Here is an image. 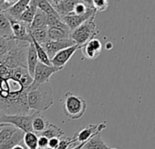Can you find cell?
Segmentation results:
<instances>
[{
  "instance_id": "1",
  "label": "cell",
  "mask_w": 155,
  "mask_h": 149,
  "mask_svg": "<svg viewBox=\"0 0 155 149\" xmlns=\"http://www.w3.org/2000/svg\"><path fill=\"white\" fill-rule=\"evenodd\" d=\"M26 101L28 108L31 112L39 113L47 110L54 104V96L51 84L45 83L38 87L27 90Z\"/></svg>"
},
{
  "instance_id": "2",
  "label": "cell",
  "mask_w": 155,
  "mask_h": 149,
  "mask_svg": "<svg viewBox=\"0 0 155 149\" xmlns=\"http://www.w3.org/2000/svg\"><path fill=\"white\" fill-rule=\"evenodd\" d=\"M63 108L64 115L69 120H77L84 115L87 105L83 97L75 96L71 92H66Z\"/></svg>"
},
{
  "instance_id": "3",
  "label": "cell",
  "mask_w": 155,
  "mask_h": 149,
  "mask_svg": "<svg viewBox=\"0 0 155 149\" xmlns=\"http://www.w3.org/2000/svg\"><path fill=\"white\" fill-rule=\"evenodd\" d=\"M94 17H91L71 32V39L80 47L91 39L95 38V36L99 33L97 25L94 23Z\"/></svg>"
},
{
  "instance_id": "4",
  "label": "cell",
  "mask_w": 155,
  "mask_h": 149,
  "mask_svg": "<svg viewBox=\"0 0 155 149\" xmlns=\"http://www.w3.org/2000/svg\"><path fill=\"white\" fill-rule=\"evenodd\" d=\"M35 113L29 115H0V123L12 125L14 127L21 130L24 133L33 132L32 130V122L35 117Z\"/></svg>"
},
{
  "instance_id": "5",
  "label": "cell",
  "mask_w": 155,
  "mask_h": 149,
  "mask_svg": "<svg viewBox=\"0 0 155 149\" xmlns=\"http://www.w3.org/2000/svg\"><path fill=\"white\" fill-rule=\"evenodd\" d=\"M60 68L54 67L53 66H46L40 62L35 66L34 76H33V82L29 88L27 90H32L36 87H38L40 85H43L45 83H48L50 80V77L55 74L56 72L60 71Z\"/></svg>"
},
{
  "instance_id": "6",
  "label": "cell",
  "mask_w": 155,
  "mask_h": 149,
  "mask_svg": "<svg viewBox=\"0 0 155 149\" xmlns=\"http://www.w3.org/2000/svg\"><path fill=\"white\" fill-rule=\"evenodd\" d=\"M96 11L94 9L93 5L88 9V11L81 15H67L65 16L61 17L62 20L64 22V24L68 26V28L70 29V31H74L75 28H77L78 26H80L83 23H84L85 21H87L88 19H90L93 16H95Z\"/></svg>"
},
{
  "instance_id": "7",
  "label": "cell",
  "mask_w": 155,
  "mask_h": 149,
  "mask_svg": "<svg viewBox=\"0 0 155 149\" xmlns=\"http://www.w3.org/2000/svg\"><path fill=\"white\" fill-rule=\"evenodd\" d=\"M105 128H106V122L100 123L98 125H93V124L88 125L86 127L80 130L76 135H74V139L76 142H79L80 144L87 142L90 138H92L97 134H100Z\"/></svg>"
},
{
  "instance_id": "8",
  "label": "cell",
  "mask_w": 155,
  "mask_h": 149,
  "mask_svg": "<svg viewBox=\"0 0 155 149\" xmlns=\"http://www.w3.org/2000/svg\"><path fill=\"white\" fill-rule=\"evenodd\" d=\"M80 49V46L77 45H74L73 46H70L68 48L63 49L59 51L57 54H55L51 59V65L54 67L60 68L61 70L64 68V66L66 65V63L71 59V57L74 56V54Z\"/></svg>"
},
{
  "instance_id": "9",
  "label": "cell",
  "mask_w": 155,
  "mask_h": 149,
  "mask_svg": "<svg viewBox=\"0 0 155 149\" xmlns=\"http://www.w3.org/2000/svg\"><path fill=\"white\" fill-rule=\"evenodd\" d=\"M74 45H76V44L70 38V39L58 40V41H48L45 44L41 45V46L45 50L49 59H51L59 51L65 49V48H68L70 46H73Z\"/></svg>"
},
{
  "instance_id": "10",
  "label": "cell",
  "mask_w": 155,
  "mask_h": 149,
  "mask_svg": "<svg viewBox=\"0 0 155 149\" xmlns=\"http://www.w3.org/2000/svg\"><path fill=\"white\" fill-rule=\"evenodd\" d=\"M80 49L82 50V54L85 58L94 60L100 56L103 49V46L99 39L94 38L88 41L84 46H82Z\"/></svg>"
},
{
  "instance_id": "11",
  "label": "cell",
  "mask_w": 155,
  "mask_h": 149,
  "mask_svg": "<svg viewBox=\"0 0 155 149\" xmlns=\"http://www.w3.org/2000/svg\"><path fill=\"white\" fill-rule=\"evenodd\" d=\"M76 1L75 0H69V1L68 0H54V1H49V3L54 7L55 12L61 17H63V16L67 15L73 11Z\"/></svg>"
},
{
  "instance_id": "12",
  "label": "cell",
  "mask_w": 155,
  "mask_h": 149,
  "mask_svg": "<svg viewBox=\"0 0 155 149\" xmlns=\"http://www.w3.org/2000/svg\"><path fill=\"white\" fill-rule=\"evenodd\" d=\"M38 57L35 49V46L33 45V43L31 42L28 45L27 47V53H26V69L28 74L30 75V76L33 78L34 76V73H35V69L36 65L38 64Z\"/></svg>"
},
{
  "instance_id": "13",
  "label": "cell",
  "mask_w": 155,
  "mask_h": 149,
  "mask_svg": "<svg viewBox=\"0 0 155 149\" xmlns=\"http://www.w3.org/2000/svg\"><path fill=\"white\" fill-rule=\"evenodd\" d=\"M29 2H30V0H18L15 2V4L13 6H11L7 11H5L4 13L7 17L18 20L20 15H22V13L26 9Z\"/></svg>"
},
{
  "instance_id": "14",
  "label": "cell",
  "mask_w": 155,
  "mask_h": 149,
  "mask_svg": "<svg viewBox=\"0 0 155 149\" xmlns=\"http://www.w3.org/2000/svg\"><path fill=\"white\" fill-rule=\"evenodd\" d=\"M48 41H58L71 38V31L56 27H47Z\"/></svg>"
},
{
  "instance_id": "15",
  "label": "cell",
  "mask_w": 155,
  "mask_h": 149,
  "mask_svg": "<svg viewBox=\"0 0 155 149\" xmlns=\"http://www.w3.org/2000/svg\"><path fill=\"white\" fill-rule=\"evenodd\" d=\"M36 10H37V5H36V1L35 0H32L29 2L26 9L22 13V15H20L19 17V21L21 22H24L25 24H28L30 25L34 19V16L36 13Z\"/></svg>"
},
{
  "instance_id": "16",
  "label": "cell",
  "mask_w": 155,
  "mask_h": 149,
  "mask_svg": "<svg viewBox=\"0 0 155 149\" xmlns=\"http://www.w3.org/2000/svg\"><path fill=\"white\" fill-rule=\"evenodd\" d=\"M49 121H47L41 114L39 113H35V117L33 119L32 122V130L33 133H35V135H38L40 133H42L43 131H45L46 129V127L49 125Z\"/></svg>"
},
{
  "instance_id": "17",
  "label": "cell",
  "mask_w": 155,
  "mask_h": 149,
  "mask_svg": "<svg viewBox=\"0 0 155 149\" xmlns=\"http://www.w3.org/2000/svg\"><path fill=\"white\" fill-rule=\"evenodd\" d=\"M46 27H47L46 26V15L37 8L36 13L34 16V19L29 25V30L31 32L35 29L46 28Z\"/></svg>"
},
{
  "instance_id": "18",
  "label": "cell",
  "mask_w": 155,
  "mask_h": 149,
  "mask_svg": "<svg viewBox=\"0 0 155 149\" xmlns=\"http://www.w3.org/2000/svg\"><path fill=\"white\" fill-rule=\"evenodd\" d=\"M37 137H46L47 139H51L53 137H58V138H61L64 136V132L63 129L59 128L57 126L52 124V123H49L48 127H46V129L45 131H43L42 133L36 135Z\"/></svg>"
},
{
  "instance_id": "19",
  "label": "cell",
  "mask_w": 155,
  "mask_h": 149,
  "mask_svg": "<svg viewBox=\"0 0 155 149\" xmlns=\"http://www.w3.org/2000/svg\"><path fill=\"white\" fill-rule=\"evenodd\" d=\"M111 147H108L104 140L101 137V134H97L92 138H90L85 144L84 145L83 149H110Z\"/></svg>"
},
{
  "instance_id": "20",
  "label": "cell",
  "mask_w": 155,
  "mask_h": 149,
  "mask_svg": "<svg viewBox=\"0 0 155 149\" xmlns=\"http://www.w3.org/2000/svg\"><path fill=\"white\" fill-rule=\"evenodd\" d=\"M0 36L4 38L12 39V30L10 23L5 13L0 12Z\"/></svg>"
},
{
  "instance_id": "21",
  "label": "cell",
  "mask_w": 155,
  "mask_h": 149,
  "mask_svg": "<svg viewBox=\"0 0 155 149\" xmlns=\"http://www.w3.org/2000/svg\"><path fill=\"white\" fill-rule=\"evenodd\" d=\"M32 39V38H31ZM32 43L35 46V52H36V55H37V57H38V61L44 65H46V66H52L51 65V61L45 52V50L43 48V46L41 45H39L37 42H35L34 39H32Z\"/></svg>"
},
{
  "instance_id": "22",
  "label": "cell",
  "mask_w": 155,
  "mask_h": 149,
  "mask_svg": "<svg viewBox=\"0 0 155 149\" xmlns=\"http://www.w3.org/2000/svg\"><path fill=\"white\" fill-rule=\"evenodd\" d=\"M30 36H31V38L34 39L35 42H37L39 45H44L46 42H48L47 27L33 30V31H31Z\"/></svg>"
},
{
  "instance_id": "23",
  "label": "cell",
  "mask_w": 155,
  "mask_h": 149,
  "mask_svg": "<svg viewBox=\"0 0 155 149\" xmlns=\"http://www.w3.org/2000/svg\"><path fill=\"white\" fill-rule=\"evenodd\" d=\"M46 26L70 30L68 26L64 24V22L62 20L61 16H56V15H46Z\"/></svg>"
},
{
  "instance_id": "24",
  "label": "cell",
  "mask_w": 155,
  "mask_h": 149,
  "mask_svg": "<svg viewBox=\"0 0 155 149\" xmlns=\"http://www.w3.org/2000/svg\"><path fill=\"white\" fill-rule=\"evenodd\" d=\"M23 142L26 149H38V137L33 132L25 133Z\"/></svg>"
},
{
  "instance_id": "25",
  "label": "cell",
  "mask_w": 155,
  "mask_h": 149,
  "mask_svg": "<svg viewBox=\"0 0 155 149\" xmlns=\"http://www.w3.org/2000/svg\"><path fill=\"white\" fill-rule=\"evenodd\" d=\"M36 1V5L37 8L39 10H41L42 12H44L46 15H56V16H60L55 10L54 9V7L51 5V4L49 3V1L46 0H35Z\"/></svg>"
},
{
  "instance_id": "26",
  "label": "cell",
  "mask_w": 155,
  "mask_h": 149,
  "mask_svg": "<svg viewBox=\"0 0 155 149\" xmlns=\"http://www.w3.org/2000/svg\"><path fill=\"white\" fill-rule=\"evenodd\" d=\"M94 9L97 11H105L109 6V1L107 0H93L91 1Z\"/></svg>"
},
{
  "instance_id": "27",
  "label": "cell",
  "mask_w": 155,
  "mask_h": 149,
  "mask_svg": "<svg viewBox=\"0 0 155 149\" xmlns=\"http://www.w3.org/2000/svg\"><path fill=\"white\" fill-rule=\"evenodd\" d=\"M17 0H0V12L4 13L13 6Z\"/></svg>"
},
{
  "instance_id": "28",
  "label": "cell",
  "mask_w": 155,
  "mask_h": 149,
  "mask_svg": "<svg viewBox=\"0 0 155 149\" xmlns=\"http://www.w3.org/2000/svg\"><path fill=\"white\" fill-rule=\"evenodd\" d=\"M48 139L45 137H38V149H47Z\"/></svg>"
},
{
  "instance_id": "29",
  "label": "cell",
  "mask_w": 155,
  "mask_h": 149,
  "mask_svg": "<svg viewBox=\"0 0 155 149\" xmlns=\"http://www.w3.org/2000/svg\"><path fill=\"white\" fill-rule=\"evenodd\" d=\"M60 142V138L58 137H53L51 139H48V147L47 149H55Z\"/></svg>"
},
{
  "instance_id": "30",
  "label": "cell",
  "mask_w": 155,
  "mask_h": 149,
  "mask_svg": "<svg viewBox=\"0 0 155 149\" xmlns=\"http://www.w3.org/2000/svg\"><path fill=\"white\" fill-rule=\"evenodd\" d=\"M12 149H26V147H25L24 143L23 144H20V145H17V146H15Z\"/></svg>"
},
{
  "instance_id": "31",
  "label": "cell",
  "mask_w": 155,
  "mask_h": 149,
  "mask_svg": "<svg viewBox=\"0 0 155 149\" xmlns=\"http://www.w3.org/2000/svg\"><path fill=\"white\" fill-rule=\"evenodd\" d=\"M84 144H85V142H84V143H81V144H79L78 146H76V147H73V148H70V149H82Z\"/></svg>"
},
{
  "instance_id": "32",
  "label": "cell",
  "mask_w": 155,
  "mask_h": 149,
  "mask_svg": "<svg viewBox=\"0 0 155 149\" xmlns=\"http://www.w3.org/2000/svg\"><path fill=\"white\" fill-rule=\"evenodd\" d=\"M105 47H106V49H111V48H113V44L111 43V42H108L106 45H105Z\"/></svg>"
},
{
  "instance_id": "33",
  "label": "cell",
  "mask_w": 155,
  "mask_h": 149,
  "mask_svg": "<svg viewBox=\"0 0 155 149\" xmlns=\"http://www.w3.org/2000/svg\"><path fill=\"white\" fill-rule=\"evenodd\" d=\"M7 124H2V123H0V128H2V127H5Z\"/></svg>"
},
{
  "instance_id": "34",
  "label": "cell",
  "mask_w": 155,
  "mask_h": 149,
  "mask_svg": "<svg viewBox=\"0 0 155 149\" xmlns=\"http://www.w3.org/2000/svg\"><path fill=\"white\" fill-rule=\"evenodd\" d=\"M110 149H117V148H110Z\"/></svg>"
},
{
  "instance_id": "35",
  "label": "cell",
  "mask_w": 155,
  "mask_h": 149,
  "mask_svg": "<svg viewBox=\"0 0 155 149\" xmlns=\"http://www.w3.org/2000/svg\"><path fill=\"white\" fill-rule=\"evenodd\" d=\"M0 115H1V113H0Z\"/></svg>"
},
{
  "instance_id": "36",
  "label": "cell",
  "mask_w": 155,
  "mask_h": 149,
  "mask_svg": "<svg viewBox=\"0 0 155 149\" xmlns=\"http://www.w3.org/2000/svg\"><path fill=\"white\" fill-rule=\"evenodd\" d=\"M82 149H83V148H82Z\"/></svg>"
}]
</instances>
